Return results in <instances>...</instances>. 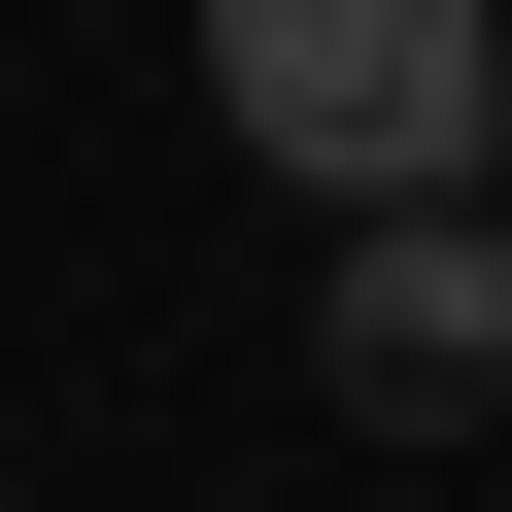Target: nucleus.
I'll use <instances>...</instances> for the list:
<instances>
[{"label":"nucleus","instance_id":"1","mask_svg":"<svg viewBox=\"0 0 512 512\" xmlns=\"http://www.w3.org/2000/svg\"><path fill=\"white\" fill-rule=\"evenodd\" d=\"M205 137L274 205H478L512 171V0H205Z\"/></svg>","mask_w":512,"mask_h":512},{"label":"nucleus","instance_id":"2","mask_svg":"<svg viewBox=\"0 0 512 512\" xmlns=\"http://www.w3.org/2000/svg\"><path fill=\"white\" fill-rule=\"evenodd\" d=\"M308 342H342L376 444L512 410V171H478V205H308Z\"/></svg>","mask_w":512,"mask_h":512}]
</instances>
